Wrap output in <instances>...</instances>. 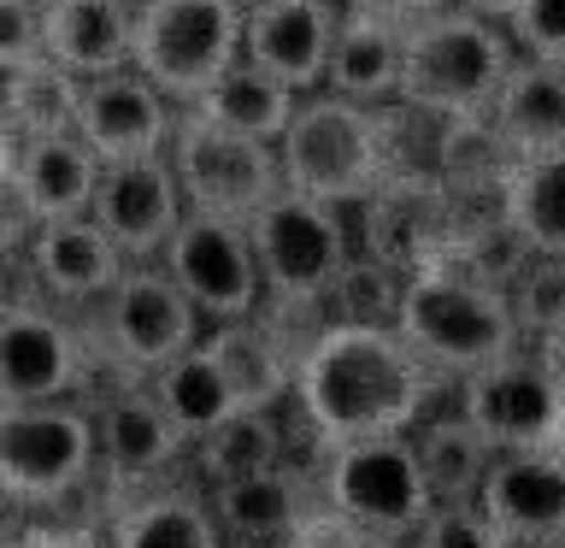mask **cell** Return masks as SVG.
Listing matches in <instances>:
<instances>
[{
  "mask_svg": "<svg viewBox=\"0 0 565 548\" xmlns=\"http://www.w3.org/2000/svg\"><path fill=\"white\" fill-rule=\"evenodd\" d=\"M136 0H42V53L77 83L130 71Z\"/></svg>",
  "mask_w": 565,
  "mask_h": 548,
  "instance_id": "cell-22",
  "label": "cell"
},
{
  "mask_svg": "<svg viewBox=\"0 0 565 548\" xmlns=\"http://www.w3.org/2000/svg\"><path fill=\"white\" fill-rule=\"evenodd\" d=\"M30 236H35V224L24 219V212H18V201H12V194H0V272L24 260Z\"/></svg>",
  "mask_w": 565,
  "mask_h": 548,
  "instance_id": "cell-39",
  "label": "cell"
},
{
  "mask_svg": "<svg viewBox=\"0 0 565 548\" xmlns=\"http://www.w3.org/2000/svg\"><path fill=\"white\" fill-rule=\"evenodd\" d=\"M454 407L489 454H565V389L530 348L454 383Z\"/></svg>",
  "mask_w": 565,
  "mask_h": 548,
  "instance_id": "cell-11",
  "label": "cell"
},
{
  "mask_svg": "<svg viewBox=\"0 0 565 548\" xmlns=\"http://www.w3.org/2000/svg\"><path fill=\"white\" fill-rule=\"evenodd\" d=\"M483 136L501 148L507 159H542V154H565V65H542V60H519L512 77L501 83Z\"/></svg>",
  "mask_w": 565,
  "mask_h": 548,
  "instance_id": "cell-24",
  "label": "cell"
},
{
  "mask_svg": "<svg viewBox=\"0 0 565 548\" xmlns=\"http://www.w3.org/2000/svg\"><path fill=\"white\" fill-rule=\"evenodd\" d=\"M83 348L95 366V389H130L153 383L177 354H189L206 336L201 313L189 307V295L166 277V265H124V277L113 283V295L95 301L83 318Z\"/></svg>",
  "mask_w": 565,
  "mask_h": 548,
  "instance_id": "cell-6",
  "label": "cell"
},
{
  "mask_svg": "<svg viewBox=\"0 0 565 548\" xmlns=\"http://www.w3.org/2000/svg\"><path fill=\"white\" fill-rule=\"evenodd\" d=\"M113 548H224L206 489L194 477H171L141 495H124L100 513Z\"/></svg>",
  "mask_w": 565,
  "mask_h": 548,
  "instance_id": "cell-25",
  "label": "cell"
},
{
  "mask_svg": "<svg viewBox=\"0 0 565 548\" xmlns=\"http://www.w3.org/2000/svg\"><path fill=\"white\" fill-rule=\"evenodd\" d=\"M88 219L106 230V242L124 254V265H159L189 219L183 189L171 177V159H136V166H100L95 207Z\"/></svg>",
  "mask_w": 565,
  "mask_h": 548,
  "instance_id": "cell-16",
  "label": "cell"
},
{
  "mask_svg": "<svg viewBox=\"0 0 565 548\" xmlns=\"http://www.w3.org/2000/svg\"><path fill=\"white\" fill-rule=\"evenodd\" d=\"M88 366L77 318L53 307L0 313V401H88Z\"/></svg>",
  "mask_w": 565,
  "mask_h": 548,
  "instance_id": "cell-14",
  "label": "cell"
},
{
  "mask_svg": "<svg viewBox=\"0 0 565 548\" xmlns=\"http://www.w3.org/2000/svg\"><path fill=\"white\" fill-rule=\"evenodd\" d=\"M236 7H242V18H247V12H259V7H277V0H236Z\"/></svg>",
  "mask_w": 565,
  "mask_h": 548,
  "instance_id": "cell-44",
  "label": "cell"
},
{
  "mask_svg": "<svg viewBox=\"0 0 565 548\" xmlns=\"http://www.w3.org/2000/svg\"><path fill=\"white\" fill-rule=\"evenodd\" d=\"M406 548H507V542L483 519V507L466 502V507H430V519L418 525V537Z\"/></svg>",
  "mask_w": 565,
  "mask_h": 548,
  "instance_id": "cell-35",
  "label": "cell"
},
{
  "mask_svg": "<svg viewBox=\"0 0 565 548\" xmlns=\"http://www.w3.org/2000/svg\"><path fill=\"white\" fill-rule=\"evenodd\" d=\"M312 484H318V507H330L335 519L360 530H377L388 542H413L436 507L413 436H371V442L318 449Z\"/></svg>",
  "mask_w": 565,
  "mask_h": 548,
  "instance_id": "cell-9",
  "label": "cell"
},
{
  "mask_svg": "<svg viewBox=\"0 0 565 548\" xmlns=\"http://www.w3.org/2000/svg\"><path fill=\"white\" fill-rule=\"evenodd\" d=\"M507 301L524 348L565 330V260H524V272L507 283Z\"/></svg>",
  "mask_w": 565,
  "mask_h": 548,
  "instance_id": "cell-33",
  "label": "cell"
},
{
  "mask_svg": "<svg viewBox=\"0 0 565 548\" xmlns=\"http://www.w3.org/2000/svg\"><path fill=\"white\" fill-rule=\"evenodd\" d=\"M77 95H83V83L53 65L47 53L0 71V118L12 124L18 141L71 136V124H77Z\"/></svg>",
  "mask_w": 565,
  "mask_h": 548,
  "instance_id": "cell-32",
  "label": "cell"
},
{
  "mask_svg": "<svg viewBox=\"0 0 565 548\" xmlns=\"http://www.w3.org/2000/svg\"><path fill=\"white\" fill-rule=\"evenodd\" d=\"M0 513L12 525L100 513L95 419L83 401H0Z\"/></svg>",
  "mask_w": 565,
  "mask_h": 548,
  "instance_id": "cell-2",
  "label": "cell"
},
{
  "mask_svg": "<svg viewBox=\"0 0 565 548\" xmlns=\"http://www.w3.org/2000/svg\"><path fill=\"white\" fill-rule=\"evenodd\" d=\"M206 507L218 519L224 542L242 548H289V537L318 513V484H312V454L289 460L277 472L242 477V484L206 489Z\"/></svg>",
  "mask_w": 565,
  "mask_h": 548,
  "instance_id": "cell-19",
  "label": "cell"
},
{
  "mask_svg": "<svg viewBox=\"0 0 565 548\" xmlns=\"http://www.w3.org/2000/svg\"><path fill=\"white\" fill-rule=\"evenodd\" d=\"M224 548H242V542H224Z\"/></svg>",
  "mask_w": 565,
  "mask_h": 548,
  "instance_id": "cell-45",
  "label": "cell"
},
{
  "mask_svg": "<svg viewBox=\"0 0 565 548\" xmlns=\"http://www.w3.org/2000/svg\"><path fill=\"white\" fill-rule=\"evenodd\" d=\"M177 130V106L141 77V71H113V77L83 83L77 124L71 136L95 154V166H136V159H166Z\"/></svg>",
  "mask_w": 565,
  "mask_h": 548,
  "instance_id": "cell-15",
  "label": "cell"
},
{
  "mask_svg": "<svg viewBox=\"0 0 565 548\" xmlns=\"http://www.w3.org/2000/svg\"><path fill=\"white\" fill-rule=\"evenodd\" d=\"M507 35L519 60L565 65V0H519L507 18Z\"/></svg>",
  "mask_w": 565,
  "mask_h": 548,
  "instance_id": "cell-34",
  "label": "cell"
},
{
  "mask_svg": "<svg viewBox=\"0 0 565 548\" xmlns=\"http://www.w3.org/2000/svg\"><path fill=\"white\" fill-rule=\"evenodd\" d=\"M454 389L401 342L395 325L330 318L295 360V419L312 449L371 436H413Z\"/></svg>",
  "mask_w": 565,
  "mask_h": 548,
  "instance_id": "cell-1",
  "label": "cell"
},
{
  "mask_svg": "<svg viewBox=\"0 0 565 548\" xmlns=\"http://www.w3.org/2000/svg\"><path fill=\"white\" fill-rule=\"evenodd\" d=\"M413 449H418V466H424V484H430V502L436 507H466L477 502L483 477L494 466L489 442L466 424V413L454 407V396L424 413V424L413 431Z\"/></svg>",
  "mask_w": 565,
  "mask_h": 548,
  "instance_id": "cell-29",
  "label": "cell"
},
{
  "mask_svg": "<svg viewBox=\"0 0 565 548\" xmlns=\"http://www.w3.org/2000/svg\"><path fill=\"white\" fill-rule=\"evenodd\" d=\"M335 18L318 12L312 0H277V7L247 12L242 24V60L259 65L265 77L289 83L295 95H318L324 88V65H330V42H335Z\"/></svg>",
  "mask_w": 565,
  "mask_h": 548,
  "instance_id": "cell-21",
  "label": "cell"
},
{
  "mask_svg": "<svg viewBox=\"0 0 565 548\" xmlns=\"http://www.w3.org/2000/svg\"><path fill=\"white\" fill-rule=\"evenodd\" d=\"M395 330L448 389L524 348L507 289H489L448 260H418L406 272L395 301Z\"/></svg>",
  "mask_w": 565,
  "mask_h": 548,
  "instance_id": "cell-3",
  "label": "cell"
},
{
  "mask_svg": "<svg viewBox=\"0 0 565 548\" xmlns=\"http://www.w3.org/2000/svg\"><path fill=\"white\" fill-rule=\"evenodd\" d=\"M282 189L307 194L318 207L353 212L365 201H383L395 177V113L335 101V95H300L295 124L277 141Z\"/></svg>",
  "mask_w": 565,
  "mask_h": 548,
  "instance_id": "cell-4",
  "label": "cell"
},
{
  "mask_svg": "<svg viewBox=\"0 0 565 548\" xmlns=\"http://www.w3.org/2000/svg\"><path fill=\"white\" fill-rule=\"evenodd\" d=\"M530 354L547 366V378H554L559 389H565V330H554V336H542V342H530Z\"/></svg>",
  "mask_w": 565,
  "mask_h": 548,
  "instance_id": "cell-41",
  "label": "cell"
},
{
  "mask_svg": "<svg viewBox=\"0 0 565 548\" xmlns=\"http://www.w3.org/2000/svg\"><path fill=\"white\" fill-rule=\"evenodd\" d=\"M236 0H136L130 71H141L171 106H194L242 60Z\"/></svg>",
  "mask_w": 565,
  "mask_h": 548,
  "instance_id": "cell-8",
  "label": "cell"
},
{
  "mask_svg": "<svg viewBox=\"0 0 565 548\" xmlns=\"http://www.w3.org/2000/svg\"><path fill=\"white\" fill-rule=\"evenodd\" d=\"M12 166H18V136H12V124L0 118V194L12 189Z\"/></svg>",
  "mask_w": 565,
  "mask_h": 548,
  "instance_id": "cell-42",
  "label": "cell"
},
{
  "mask_svg": "<svg viewBox=\"0 0 565 548\" xmlns=\"http://www.w3.org/2000/svg\"><path fill=\"white\" fill-rule=\"evenodd\" d=\"M289 548H406V542H388V537H377V530H360V525L335 519L330 507H318L312 519L289 537Z\"/></svg>",
  "mask_w": 565,
  "mask_h": 548,
  "instance_id": "cell-38",
  "label": "cell"
},
{
  "mask_svg": "<svg viewBox=\"0 0 565 548\" xmlns=\"http://www.w3.org/2000/svg\"><path fill=\"white\" fill-rule=\"evenodd\" d=\"M307 454H318V449L300 431L295 407H259V413H236L218 431H206L201 442H189V477L201 489H224V484L277 472V466L307 460Z\"/></svg>",
  "mask_w": 565,
  "mask_h": 548,
  "instance_id": "cell-20",
  "label": "cell"
},
{
  "mask_svg": "<svg viewBox=\"0 0 565 548\" xmlns=\"http://www.w3.org/2000/svg\"><path fill=\"white\" fill-rule=\"evenodd\" d=\"M441 7H448V0H360L365 18H377V24H395V30L418 24V18H430V12H441Z\"/></svg>",
  "mask_w": 565,
  "mask_h": 548,
  "instance_id": "cell-40",
  "label": "cell"
},
{
  "mask_svg": "<svg viewBox=\"0 0 565 548\" xmlns=\"http://www.w3.org/2000/svg\"><path fill=\"white\" fill-rule=\"evenodd\" d=\"M148 389H153V401L166 407V419H171L189 442H201L206 431H218L224 419L247 413L242 396L230 389V378L218 371V360L206 354V342H194L189 354H177V360L159 371Z\"/></svg>",
  "mask_w": 565,
  "mask_h": 548,
  "instance_id": "cell-31",
  "label": "cell"
},
{
  "mask_svg": "<svg viewBox=\"0 0 565 548\" xmlns=\"http://www.w3.org/2000/svg\"><path fill=\"white\" fill-rule=\"evenodd\" d=\"M401 71H406V30L377 24V18H348L330 42L324 65V95L371 106V113H395L401 106Z\"/></svg>",
  "mask_w": 565,
  "mask_h": 548,
  "instance_id": "cell-26",
  "label": "cell"
},
{
  "mask_svg": "<svg viewBox=\"0 0 565 548\" xmlns=\"http://www.w3.org/2000/svg\"><path fill=\"white\" fill-rule=\"evenodd\" d=\"M295 106H300V95L289 83H277V77H265L259 65L236 60L189 113H201L206 124H218V130H236L247 141H271L277 148L282 130L295 124Z\"/></svg>",
  "mask_w": 565,
  "mask_h": 548,
  "instance_id": "cell-30",
  "label": "cell"
},
{
  "mask_svg": "<svg viewBox=\"0 0 565 548\" xmlns=\"http://www.w3.org/2000/svg\"><path fill=\"white\" fill-rule=\"evenodd\" d=\"M247 242H254V260H259L265 307L330 318V289L342 283L348 260H353L348 212L282 189L271 207H259L247 219Z\"/></svg>",
  "mask_w": 565,
  "mask_h": 548,
  "instance_id": "cell-7",
  "label": "cell"
},
{
  "mask_svg": "<svg viewBox=\"0 0 565 548\" xmlns=\"http://www.w3.org/2000/svg\"><path fill=\"white\" fill-rule=\"evenodd\" d=\"M88 419H95V477H100V513L141 495L171 477H189V436L166 419L148 383L130 389H100L88 396Z\"/></svg>",
  "mask_w": 565,
  "mask_h": 548,
  "instance_id": "cell-12",
  "label": "cell"
},
{
  "mask_svg": "<svg viewBox=\"0 0 565 548\" xmlns=\"http://www.w3.org/2000/svg\"><path fill=\"white\" fill-rule=\"evenodd\" d=\"M24 265H30L42 301L65 318H83L95 301L113 295V283L124 277V254L106 242V230L95 219L42 224L24 247Z\"/></svg>",
  "mask_w": 565,
  "mask_h": 548,
  "instance_id": "cell-18",
  "label": "cell"
},
{
  "mask_svg": "<svg viewBox=\"0 0 565 548\" xmlns=\"http://www.w3.org/2000/svg\"><path fill=\"white\" fill-rule=\"evenodd\" d=\"M159 265H166V277L189 295V307L201 313L206 330L259 318V307H265L254 242H247V224H236V219L189 212V219L177 224V236H171Z\"/></svg>",
  "mask_w": 565,
  "mask_h": 548,
  "instance_id": "cell-13",
  "label": "cell"
},
{
  "mask_svg": "<svg viewBox=\"0 0 565 548\" xmlns=\"http://www.w3.org/2000/svg\"><path fill=\"white\" fill-rule=\"evenodd\" d=\"M519 65L507 24L477 18L466 7H441L418 24H406V71H401V106L406 118H441V124H477L483 130L494 95Z\"/></svg>",
  "mask_w": 565,
  "mask_h": 548,
  "instance_id": "cell-5",
  "label": "cell"
},
{
  "mask_svg": "<svg viewBox=\"0 0 565 548\" xmlns=\"http://www.w3.org/2000/svg\"><path fill=\"white\" fill-rule=\"evenodd\" d=\"M494 219L530 260H565V154L507 159L494 177Z\"/></svg>",
  "mask_w": 565,
  "mask_h": 548,
  "instance_id": "cell-27",
  "label": "cell"
},
{
  "mask_svg": "<svg viewBox=\"0 0 565 548\" xmlns=\"http://www.w3.org/2000/svg\"><path fill=\"white\" fill-rule=\"evenodd\" d=\"M42 60V0H0V71Z\"/></svg>",
  "mask_w": 565,
  "mask_h": 548,
  "instance_id": "cell-37",
  "label": "cell"
},
{
  "mask_svg": "<svg viewBox=\"0 0 565 548\" xmlns=\"http://www.w3.org/2000/svg\"><path fill=\"white\" fill-rule=\"evenodd\" d=\"M448 7H466V12H477V18H494V24H507L519 0H448Z\"/></svg>",
  "mask_w": 565,
  "mask_h": 548,
  "instance_id": "cell-43",
  "label": "cell"
},
{
  "mask_svg": "<svg viewBox=\"0 0 565 548\" xmlns=\"http://www.w3.org/2000/svg\"><path fill=\"white\" fill-rule=\"evenodd\" d=\"M201 342H206L212 360H218V371L242 396L247 413H259V407H289V396H295V354L282 348V336L265 325V318L212 325Z\"/></svg>",
  "mask_w": 565,
  "mask_h": 548,
  "instance_id": "cell-28",
  "label": "cell"
},
{
  "mask_svg": "<svg viewBox=\"0 0 565 548\" xmlns=\"http://www.w3.org/2000/svg\"><path fill=\"white\" fill-rule=\"evenodd\" d=\"M0 548H113L100 513L77 519H42V525H0Z\"/></svg>",
  "mask_w": 565,
  "mask_h": 548,
  "instance_id": "cell-36",
  "label": "cell"
},
{
  "mask_svg": "<svg viewBox=\"0 0 565 548\" xmlns=\"http://www.w3.org/2000/svg\"><path fill=\"white\" fill-rule=\"evenodd\" d=\"M477 507L507 548H565V454H494Z\"/></svg>",
  "mask_w": 565,
  "mask_h": 548,
  "instance_id": "cell-17",
  "label": "cell"
},
{
  "mask_svg": "<svg viewBox=\"0 0 565 548\" xmlns=\"http://www.w3.org/2000/svg\"><path fill=\"white\" fill-rule=\"evenodd\" d=\"M171 177L183 189L189 212L206 219H236L247 224L259 207H271L282 194V159L271 141H247L236 130H218L201 113L177 106V130H171Z\"/></svg>",
  "mask_w": 565,
  "mask_h": 548,
  "instance_id": "cell-10",
  "label": "cell"
},
{
  "mask_svg": "<svg viewBox=\"0 0 565 548\" xmlns=\"http://www.w3.org/2000/svg\"><path fill=\"white\" fill-rule=\"evenodd\" d=\"M100 166L77 136H42V141H18V166H12V201L18 212L42 230L65 219H88L95 207Z\"/></svg>",
  "mask_w": 565,
  "mask_h": 548,
  "instance_id": "cell-23",
  "label": "cell"
}]
</instances>
